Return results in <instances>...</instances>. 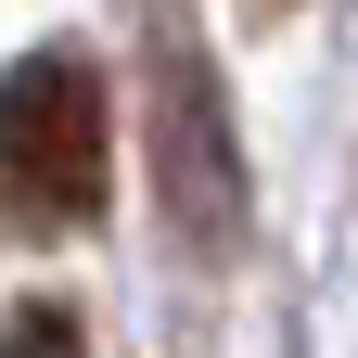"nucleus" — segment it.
I'll return each mask as SVG.
<instances>
[{
  "instance_id": "nucleus-3",
  "label": "nucleus",
  "mask_w": 358,
  "mask_h": 358,
  "mask_svg": "<svg viewBox=\"0 0 358 358\" xmlns=\"http://www.w3.org/2000/svg\"><path fill=\"white\" fill-rule=\"evenodd\" d=\"M0 358H90V345H77L64 307H13V320H0Z\"/></svg>"
},
{
  "instance_id": "nucleus-2",
  "label": "nucleus",
  "mask_w": 358,
  "mask_h": 358,
  "mask_svg": "<svg viewBox=\"0 0 358 358\" xmlns=\"http://www.w3.org/2000/svg\"><path fill=\"white\" fill-rule=\"evenodd\" d=\"M154 179H166V217L192 243H231L243 217V166H231V103H217V64L192 38H154Z\"/></svg>"
},
{
  "instance_id": "nucleus-1",
  "label": "nucleus",
  "mask_w": 358,
  "mask_h": 358,
  "mask_svg": "<svg viewBox=\"0 0 358 358\" xmlns=\"http://www.w3.org/2000/svg\"><path fill=\"white\" fill-rule=\"evenodd\" d=\"M103 166H115V103L90 77V52H26L0 77V217L77 231L103 205Z\"/></svg>"
}]
</instances>
